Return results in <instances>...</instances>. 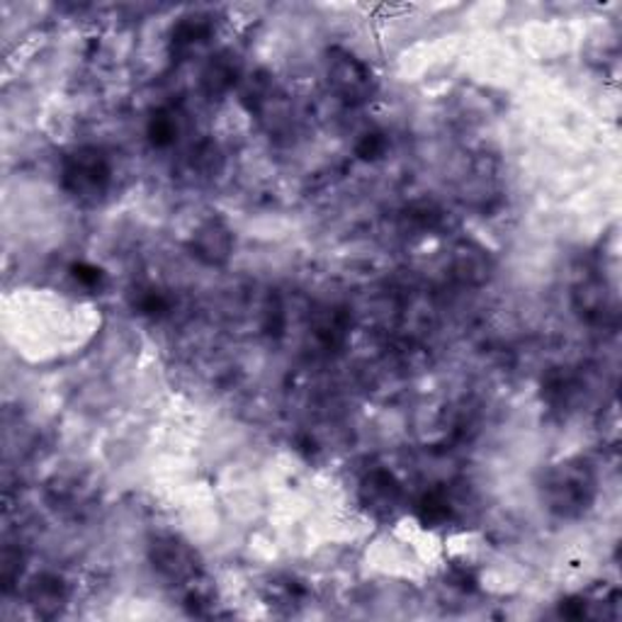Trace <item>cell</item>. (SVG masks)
Wrapping results in <instances>:
<instances>
[{"mask_svg": "<svg viewBox=\"0 0 622 622\" xmlns=\"http://www.w3.org/2000/svg\"><path fill=\"white\" fill-rule=\"evenodd\" d=\"M451 268L455 278L463 285L479 287L491 278L493 263L489 258V253L479 244H475V241H459V244L453 248Z\"/></svg>", "mask_w": 622, "mask_h": 622, "instance_id": "8992f818", "label": "cell"}, {"mask_svg": "<svg viewBox=\"0 0 622 622\" xmlns=\"http://www.w3.org/2000/svg\"><path fill=\"white\" fill-rule=\"evenodd\" d=\"M596 493V481L591 469L579 463L559 465L549 471L545 481V499L549 511L571 518L589 509Z\"/></svg>", "mask_w": 622, "mask_h": 622, "instance_id": "6da1fadb", "label": "cell"}, {"mask_svg": "<svg viewBox=\"0 0 622 622\" xmlns=\"http://www.w3.org/2000/svg\"><path fill=\"white\" fill-rule=\"evenodd\" d=\"M148 557H152L154 569L164 576L166 581L192 584L195 576H198V557H195V552L178 537L154 540Z\"/></svg>", "mask_w": 622, "mask_h": 622, "instance_id": "3957f363", "label": "cell"}, {"mask_svg": "<svg viewBox=\"0 0 622 622\" xmlns=\"http://www.w3.org/2000/svg\"><path fill=\"white\" fill-rule=\"evenodd\" d=\"M360 501L377 518L391 515L401 503V484L391 471L375 469L360 484Z\"/></svg>", "mask_w": 622, "mask_h": 622, "instance_id": "5b68a950", "label": "cell"}, {"mask_svg": "<svg viewBox=\"0 0 622 622\" xmlns=\"http://www.w3.org/2000/svg\"><path fill=\"white\" fill-rule=\"evenodd\" d=\"M110 182V166L96 148H80L64 166V188L78 200H98Z\"/></svg>", "mask_w": 622, "mask_h": 622, "instance_id": "7a4b0ae2", "label": "cell"}, {"mask_svg": "<svg viewBox=\"0 0 622 622\" xmlns=\"http://www.w3.org/2000/svg\"><path fill=\"white\" fill-rule=\"evenodd\" d=\"M192 248L204 263H224L229 253H232V232H229L219 219H210V222H204L198 229V234L192 236Z\"/></svg>", "mask_w": 622, "mask_h": 622, "instance_id": "52a82bcc", "label": "cell"}, {"mask_svg": "<svg viewBox=\"0 0 622 622\" xmlns=\"http://www.w3.org/2000/svg\"><path fill=\"white\" fill-rule=\"evenodd\" d=\"M30 601L34 608H37L40 615L44 618L54 615L66 601L64 584L56 579V576H42V579L34 581V586L30 589Z\"/></svg>", "mask_w": 622, "mask_h": 622, "instance_id": "ba28073f", "label": "cell"}, {"mask_svg": "<svg viewBox=\"0 0 622 622\" xmlns=\"http://www.w3.org/2000/svg\"><path fill=\"white\" fill-rule=\"evenodd\" d=\"M152 136H154V142L160 144V146H166V144H173L176 142V136H178V122L173 120V114H158V118H154L152 122Z\"/></svg>", "mask_w": 622, "mask_h": 622, "instance_id": "30bf717a", "label": "cell"}, {"mask_svg": "<svg viewBox=\"0 0 622 622\" xmlns=\"http://www.w3.org/2000/svg\"><path fill=\"white\" fill-rule=\"evenodd\" d=\"M329 80L336 88V93L351 102L367 100L373 93L370 68L348 52H333L329 62Z\"/></svg>", "mask_w": 622, "mask_h": 622, "instance_id": "277c9868", "label": "cell"}, {"mask_svg": "<svg viewBox=\"0 0 622 622\" xmlns=\"http://www.w3.org/2000/svg\"><path fill=\"white\" fill-rule=\"evenodd\" d=\"M234 76L236 71L229 64L224 62H214L210 68H207L204 74V86L212 90V93H222L229 86L234 84Z\"/></svg>", "mask_w": 622, "mask_h": 622, "instance_id": "9c48e42d", "label": "cell"}]
</instances>
